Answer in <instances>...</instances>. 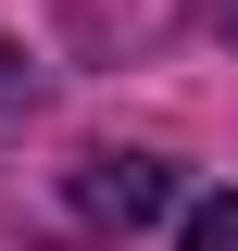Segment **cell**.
<instances>
[{"mask_svg":"<svg viewBox=\"0 0 238 251\" xmlns=\"http://www.w3.org/2000/svg\"><path fill=\"white\" fill-rule=\"evenodd\" d=\"M188 251H238V188H213L201 214H188Z\"/></svg>","mask_w":238,"mask_h":251,"instance_id":"obj_2","label":"cell"},{"mask_svg":"<svg viewBox=\"0 0 238 251\" xmlns=\"http://www.w3.org/2000/svg\"><path fill=\"white\" fill-rule=\"evenodd\" d=\"M163 201H176V176L150 151H75L63 188L38 201V226H50V239H125V226H150Z\"/></svg>","mask_w":238,"mask_h":251,"instance_id":"obj_1","label":"cell"}]
</instances>
